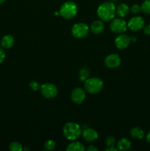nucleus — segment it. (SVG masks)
<instances>
[{
	"label": "nucleus",
	"mask_w": 150,
	"mask_h": 151,
	"mask_svg": "<svg viewBox=\"0 0 150 151\" xmlns=\"http://www.w3.org/2000/svg\"><path fill=\"white\" fill-rule=\"evenodd\" d=\"M131 38L126 34H120L115 40V44L116 47L120 50H124L129 45Z\"/></svg>",
	"instance_id": "obj_11"
},
{
	"label": "nucleus",
	"mask_w": 150,
	"mask_h": 151,
	"mask_svg": "<svg viewBox=\"0 0 150 151\" xmlns=\"http://www.w3.org/2000/svg\"><path fill=\"white\" fill-rule=\"evenodd\" d=\"M90 75L89 69L87 68H82L80 69L79 73V78L80 81H85Z\"/></svg>",
	"instance_id": "obj_19"
},
{
	"label": "nucleus",
	"mask_w": 150,
	"mask_h": 151,
	"mask_svg": "<svg viewBox=\"0 0 150 151\" xmlns=\"http://www.w3.org/2000/svg\"><path fill=\"white\" fill-rule=\"evenodd\" d=\"M14 44V38L11 35H6L1 38V45L4 49H10Z\"/></svg>",
	"instance_id": "obj_14"
},
{
	"label": "nucleus",
	"mask_w": 150,
	"mask_h": 151,
	"mask_svg": "<svg viewBox=\"0 0 150 151\" xmlns=\"http://www.w3.org/2000/svg\"><path fill=\"white\" fill-rule=\"evenodd\" d=\"M130 10L132 13H134V14H138V13H140V11L141 10V7H140L138 4H134V5H132V7H131L130 10Z\"/></svg>",
	"instance_id": "obj_25"
},
{
	"label": "nucleus",
	"mask_w": 150,
	"mask_h": 151,
	"mask_svg": "<svg viewBox=\"0 0 150 151\" xmlns=\"http://www.w3.org/2000/svg\"><path fill=\"white\" fill-rule=\"evenodd\" d=\"M67 151H84L85 147L82 143L79 142H73L72 143L69 144L66 147Z\"/></svg>",
	"instance_id": "obj_18"
},
{
	"label": "nucleus",
	"mask_w": 150,
	"mask_h": 151,
	"mask_svg": "<svg viewBox=\"0 0 150 151\" xmlns=\"http://www.w3.org/2000/svg\"><path fill=\"white\" fill-rule=\"evenodd\" d=\"M144 32L146 35H150V24L144 27Z\"/></svg>",
	"instance_id": "obj_27"
},
{
	"label": "nucleus",
	"mask_w": 150,
	"mask_h": 151,
	"mask_svg": "<svg viewBox=\"0 0 150 151\" xmlns=\"http://www.w3.org/2000/svg\"><path fill=\"white\" fill-rule=\"evenodd\" d=\"M6 0H0V4H1V3H3V2H4V1H5Z\"/></svg>",
	"instance_id": "obj_31"
},
{
	"label": "nucleus",
	"mask_w": 150,
	"mask_h": 151,
	"mask_svg": "<svg viewBox=\"0 0 150 151\" xmlns=\"http://www.w3.org/2000/svg\"><path fill=\"white\" fill-rule=\"evenodd\" d=\"M84 86L87 92L91 94H96L102 90L104 83L100 78H88L85 81Z\"/></svg>",
	"instance_id": "obj_3"
},
{
	"label": "nucleus",
	"mask_w": 150,
	"mask_h": 151,
	"mask_svg": "<svg viewBox=\"0 0 150 151\" xmlns=\"http://www.w3.org/2000/svg\"><path fill=\"white\" fill-rule=\"evenodd\" d=\"M106 151H117V149L115 147H110L105 150Z\"/></svg>",
	"instance_id": "obj_29"
},
{
	"label": "nucleus",
	"mask_w": 150,
	"mask_h": 151,
	"mask_svg": "<svg viewBox=\"0 0 150 151\" xmlns=\"http://www.w3.org/2000/svg\"><path fill=\"white\" fill-rule=\"evenodd\" d=\"M44 147H45L46 150H54V147H55V142H54L51 139L47 140V141L45 142Z\"/></svg>",
	"instance_id": "obj_22"
},
{
	"label": "nucleus",
	"mask_w": 150,
	"mask_h": 151,
	"mask_svg": "<svg viewBox=\"0 0 150 151\" xmlns=\"http://www.w3.org/2000/svg\"><path fill=\"white\" fill-rule=\"evenodd\" d=\"M116 13V6L113 3L110 1L102 3L97 9V15L99 19L104 22H110L115 17Z\"/></svg>",
	"instance_id": "obj_1"
},
{
	"label": "nucleus",
	"mask_w": 150,
	"mask_h": 151,
	"mask_svg": "<svg viewBox=\"0 0 150 151\" xmlns=\"http://www.w3.org/2000/svg\"><path fill=\"white\" fill-rule=\"evenodd\" d=\"M41 93L43 97L47 99H51L57 95V88L51 83H44L41 86Z\"/></svg>",
	"instance_id": "obj_6"
},
{
	"label": "nucleus",
	"mask_w": 150,
	"mask_h": 151,
	"mask_svg": "<svg viewBox=\"0 0 150 151\" xmlns=\"http://www.w3.org/2000/svg\"><path fill=\"white\" fill-rule=\"evenodd\" d=\"M87 150L88 151H98V148L93 145H89L87 148Z\"/></svg>",
	"instance_id": "obj_28"
},
{
	"label": "nucleus",
	"mask_w": 150,
	"mask_h": 151,
	"mask_svg": "<svg viewBox=\"0 0 150 151\" xmlns=\"http://www.w3.org/2000/svg\"><path fill=\"white\" fill-rule=\"evenodd\" d=\"M131 142L128 139L122 138L118 141L117 142V148L119 150L125 151L127 150L130 148Z\"/></svg>",
	"instance_id": "obj_16"
},
{
	"label": "nucleus",
	"mask_w": 150,
	"mask_h": 151,
	"mask_svg": "<svg viewBox=\"0 0 150 151\" xmlns=\"http://www.w3.org/2000/svg\"><path fill=\"white\" fill-rule=\"evenodd\" d=\"M110 1H118V0H110Z\"/></svg>",
	"instance_id": "obj_32"
},
{
	"label": "nucleus",
	"mask_w": 150,
	"mask_h": 151,
	"mask_svg": "<svg viewBox=\"0 0 150 151\" xmlns=\"http://www.w3.org/2000/svg\"><path fill=\"white\" fill-rule=\"evenodd\" d=\"M104 23L100 20L94 21L91 25V31L94 34H99L104 30Z\"/></svg>",
	"instance_id": "obj_13"
},
{
	"label": "nucleus",
	"mask_w": 150,
	"mask_h": 151,
	"mask_svg": "<svg viewBox=\"0 0 150 151\" xmlns=\"http://www.w3.org/2000/svg\"><path fill=\"white\" fill-rule=\"evenodd\" d=\"M130 135L136 139H142L144 137V132L139 127H134L130 130Z\"/></svg>",
	"instance_id": "obj_17"
},
{
	"label": "nucleus",
	"mask_w": 150,
	"mask_h": 151,
	"mask_svg": "<svg viewBox=\"0 0 150 151\" xmlns=\"http://www.w3.org/2000/svg\"><path fill=\"white\" fill-rule=\"evenodd\" d=\"M89 27L85 23H76L72 27L71 33L76 38H85L88 35Z\"/></svg>",
	"instance_id": "obj_5"
},
{
	"label": "nucleus",
	"mask_w": 150,
	"mask_h": 151,
	"mask_svg": "<svg viewBox=\"0 0 150 151\" xmlns=\"http://www.w3.org/2000/svg\"><path fill=\"white\" fill-rule=\"evenodd\" d=\"M106 145L108 147H115V145H116V141L114 137H109L106 139V141H105Z\"/></svg>",
	"instance_id": "obj_23"
},
{
	"label": "nucleus",
	"mask_w": 150,
	"mask_h": 151,
	"mask_svg": "<svg viewBox=\"0 0 150 151\" xmlns=\"http://www.w3.org/2000/svg\"><path fill=\"white\" fill-rule=\"evenodd\" d=\"M78 11V7L76 3L73 1H66L60 7V16L66 19H71L74 17Z\"/></svg>",
	"instance_id": "obj_4"
},
{
	"label": "nucleus",
	"mask_w": 150,
	"mask_h": 151,
	"mask_svg": "<svg viewBox=\"0 0 150 151\" xmlns=\"http://www.w3.org/2000/svg\"><path fill=\"white\" fill-rule=\"evenodd\" d=\"M9 149L11 151H21L23 150L22 145L18 142H13L9 145Z\"/></svg>",
	"instance_id": "obj_20"
},
{
	"label": "nucleus",
	"mask_w": 150,
	"mask_h": 151,
	"mask_svg": "<svg viewBox=\"0 0 150 151\" xmlns=\"http://www.w3.org/2000/svg\"><path fill=\"white\" fill-rule=\"evenodd\" d=\"M104 64L110 69H115L120 66L121 58L118 54H110L104 59Z\"/></svg>",
	"instance_id": "obj_8"
},
{
	"label": "nucleus",
	"mask_w": 150,
	"mask_h": 151,
	"mask_svg": "<svg viewBox=\"0 0 150 151\" xmlns=\"http://www.w3.org/2000/svg\"><path fill=\"white\" fill-rule=\"evenodd\" d=\"M141 10L146 14H150V0H145L141 5Z\"/></svg>",
	"instance_id": "obj_21"
},
{
	"label": "nucleus",
	"mask_w": 150,
	"mask_h": 151,
	"mask_svg": "<svg viewBox=\"0 0 150 151\" xmlns=\"http://www.w3.org/2000/svg\"><path fill=\"white\" fill-rule=\"evenodd\" d=\"M110 28L115 33H123L127 29V23L122 19H116L112 21Z\"/></svg>",
	"instance_id": "obj_7"
},
{
	"label": "nucleus",
	"mask_w": 150,
	"mask_h": 151,
	"mask_svg": "<svg viewBox=\"0 0 150 151\" xmlns=\"http://www.w3.org/2000/svg\"><path fill=\"white\" fill-rule=\"evenodd\" d=\"M129 12V7L126 4H120L116 8V14L121 18L126 17Z\"/></svg>",
	"instance_id": "obj_15"
},
{
	"label": "nucleus",
	"mask_w": 150,
	"mask_h": 151,
	"mask_svg": "<svg viewBox=\"0 0 150 151\" xmlns=\"http://www.w3.org/2000/svg\"><path fill=\"white\" fill-rule=\"evenodd\" d=\"M29 87L33 91H38L40 88H41V86H40V83L38 82L35 81H31L30 83H29Z\"/></svg>",
	"instance_id": "obj_24"
},
{
	"label": "nucleus",
	"mask_w": 150,
	"mask_h": 151,
	"mask_svg": "<svg viewBox=\"0 0 150 151\" xmlns=\"http://www.w3.org/2000/svg\"><path fill=\"white\" fill-rule=\"evenodd\" d=\"M55 15H57V16H58V13H57V12H56V13H55Z\"/></svg>",
	"instance_id": "obj_33"
},
{
	"label": "nucleus",
	"mask_w": 150,
	"mask_h": 151,
	"mask_svg": "<svg viewBox=\"0 0 150 151\" xmlns=\"http://www.w3.org/2000/svg\"><path fill=\"white\" fill-rule=\"evenodd\" d=\"M5 56H6L5 52L3 50V49L0 48V64H1V63L4 60V59H5Z\"/></svg>",
	"instance_id": "obj_26"
},
{
	"label": "nucleus",
	"mask_w": 150,
	"mask_h": 151,
	"mask_svg": "<svg viewBox=\"0 0 150 151\" xmlns=\"http://www.w3.org/2000/svg\"><path fill=\"white\" fill-rule=\"evenodd\" d=\"M127 27L132 31H138L144 27V20L141 16H135L132 18L127 24Z\"/></svg>",
	"instance_id": "obj_9"
},
{
	"label": "nucleus",
	"mask_w": 150,
	"mask_h": 151,
	"mask_svg": "<svg viewBox=\"0 0 150 151\" xmlns=\"http://www.w3.org/2000/svg\"><path fill=\"white\" fill-rule=\"evenodd\" d=\"M71 98L76 104H81L85 99V91L79 87L74 88L71 94Z\"/></svg>",
	"instance_id": "obj_10"
},
{
	"label": "nucleus",
	"mask_w": 150,
	"mask_h": 151,
	"mask_svg": "<svg viewBox=\"0 0 150 151\" xmlns=\"http://www.w3.org/2000/svg\"><path fill=\"white\" fill-rule=\"evenodd\" d=\"M63 135L69 141H74L79 138L82 131L78 124L73 122H69L63 126Z\"/></svg>",
	"instance_id": "obj_2"
},
{
	"label": "nucleus",
	"mask_w": 150,
	"mask_h": 151,
	"mask_svg": "<svg viewBox=\"0 0 150 151\" xmlns=\"http://www.w3.org/2000/svg\"><path fill=\"white\" fill-rule=\"evenodd\" d=\"M146 141L148 142L149 143H150V131L146 135Z\"/></svg>",
	"instance_id": "obj_30"
},
{
	"label": "nucleus",
	"mask_w": 150,
	"mask_h": 151,
	"mask_svg": "<svg viewBox=\"0 0 150 151\" xmlns=\"http://www.w3.org/2000/svg\"><path fill=\"white\" fill-rule=\"evenodd\" d=\"M82 137H83L85 141L92 142L96 141L97 139L98 134H97L95 130L92 129V128H86L82 132Z\"/></svg>",
	"instance_id": "obj_12"
}]
</instances>
